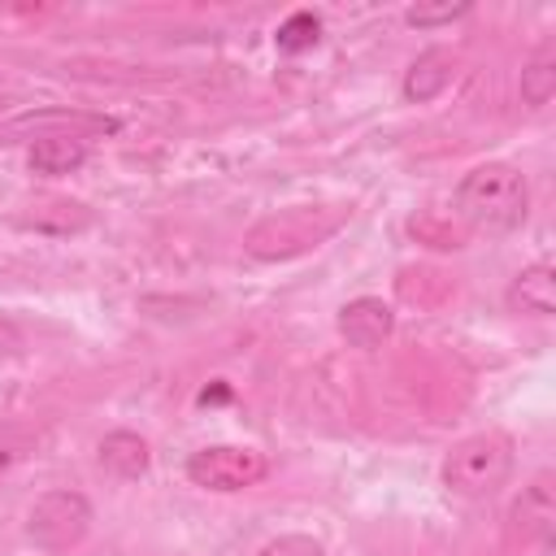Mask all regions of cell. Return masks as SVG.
Listing matches in <instances>:
<instances>
[{
	"label": "cell",
	"instance_id": "3957f363",
	"mask_svg": "<svg viewBox=\"0 0 556 556\" xmlns=\"http://www.w3.org/2000/svg\"><path fill=\"white\" fill-rule=\"evenodd\" d=\"M343 222V213H330L317 222V208H282L265 222H256L243 239L248 256L256 261H282V256H295V252H308L317 248L326 235H334Z\"/></svg>",
	"mask_w": 556,
	"mask_h": 556
},
{
	"label": "cell",
	"instance_id": "8fae6325",
	"mask_svg": "<svg viewBox=\"0 0 556 556\" xmlns=\"http://www.w3.org/2000/svg\"><path fill=\"white\" fill-rule=\"evenodd\" d=\"M100 465L113 473V478H143L148 465H152V452H148V439H139L135 430H109L100 439Z\"/></svg>",
	"mask_w": 556,
	"mask_h": 556
},
{
	"label": "cell",
	"instance_id": "8992f818",
	"mask_svg": "<svg viewBox=\"0 0 556 556\" xmlns=\"http://www.w3.org/2000/svg\"><path fill=\"white\" fill-rule=\"evenodd\" d=\"M556 526V500H552V473H534L530 486H521V495L508 508V530L517 543L526 547H543L552 539Z\"/></svg>",
	"mask_w": 556,
	"mask_h": 556
},
{
	"label": "cell",
	"instance_id": "ba28073f",
	"mask_svg": "<svg viewBox=\"0 0 556 556\" xmlns=\"http://www.w3.org/2000/svg\"><path fill=\"white\" fill-rule=\"evenodd\" d=\"M452 78H456V52H447V48H426V52H417L413 65L404 70L400 91H404L408 104H426V100L443 96V91L452 87Z\"/></svg>",
	"mask_w": 556,
	"mask_h": 556
},
{
	"label": "cell",
	"instance_id": "4fadbf2b",
	"mask_svg": "<svg viewBox=\"0 0 556 556\" xmlns=\"http://www.w3.org/2000/svg\"><path fill=\"white\" fill-rule=\"evenodd\" d=\"M321 39V17L317 13H308V9H300V13H291L282 26H278V35H274V43H278V52H308L313 43Z\"/></svg>",
	"mask_w": 556,
	"mask_h": 556
},
{
	"label": "cell",
	"instance_id": "5bb4252c",
	"mask_svg": "<svg viewBox=\"0 0 556 556\" xmlns=\"http://www.w3.org/2000/svg\"><path fill=\"white\" fill-rule=\"evenodd\" d=\"M460 17H469V4H413V9L404 13V22L417 26V30L447 26V22H460Z\"/></svg>",
	"mask_w": 556,
	"mask_h": 556
},
{
	"label": "cell",
	"instance_id": "6da1fadb",
	"mask_svg": "<svg viewBox=\"0 0 556 556\" xmlns=\"http://www.w3.org/2000/svg\"><path fill=\"white\" fill-rule=\"evenodd\" d=\"M530 213V187L508 161L473 165L456 182V217L482 235H508Z\"/></svg>",
	"mask_w": 556,
	"mask_h": 556
},
{
	"label": "cell",
	"instance_id": "30bf717a",
	"mask_svg": "<svg viewBox=\"0 0 556 556\" xmlns=\"http://www.w3.org/2000/svg\"><path fill=\"white\" fill-rule=\"evenodd\" d=\"M87 161V139L74 135V130H56V135H39L26 152V165L30 174H43V178H61V174H74L78 165Z\"/></svg>",
	"mask_w": 556,
	"mask_h": 556
},
{
	"label": "cell",
	"instance_id": "52a82bcc",
	"mask_svg": "<svg viewBox=\"0 0 556 556\" xmlns=\"http://www.w3.org/2000/svg\"><path fill=\"white\" fill-rule=\"evenodd\" d=\"M395 330V308L378 295H356L339 308V334L348 339V348L356 352H374L391 339Z\"/></svg>",
	"mask_w": 556,
	"mask_h": 556
},
{
	"label": "cell",
	"instance_id": "9c48e42d",
	"mask_svg": "<svg viewBox=\"0 0 556 556\" xmlns=\"http://www.w3.org/2000/svg\"><path fill=\"white\" fill-rule=\"evenodd\" d=\"M504 304H508L513 313H526V317H552V313H556V269H552V261L526 265V269L508 282Z\"/></svg>",
	"mask_w": 556,
	"mask_h": 556
},
{
	"label": "cell",
	"instance_id": "2e32d148",
	"mask_svg": "<svg viewBox=\"0 0 556 556\" xmlns=\"http://www.w3.org/2000/svg\"><path fill=\"white\" fill-rule=\"evenodd\" d=\"M22 348H26V334H22V326H17L13 317H4V313H0V361L17 356Z\"/></svg>",
	"mask_w": 556,
	"mask_h": 556
},
{
	"label": "cell",
	"instance_id": "5b68a950",
	"mask_svg": "<svg viewBox=\"0 0 556 556\" xmlns=\"http://www.w3.org/2000/svg\"><path fill=\"white\" fill-rule=\"evenodd\" d=\"M265 473H269V460L261 452L235 447V443H213V447H200L187 456V478L204 491H217V495L256 486Z\"/></svg>",
	"mask_w": 556,
	"mask_h": 556
},
{
	"label": "cell",
	"instance_id": "7c38bea8",
	"mask_svg": "<svg viewBox=\"0 0 556 556\" xmlns=\"http://www.w3.org/2000/svg\"><path fill=\"white\" fill-rule=\"evenodd\" d=\"M552 96H556V43L543 39L534 48V56L521 65V100L530 109H543Z\"/></svg>",
	"mask_w": 556,
	"mask_h": 556
},
{
	"label": "cell",
	"instance_id": "7a4b0ae2",
	"mask_svg": "<svg viewBox=\"0 0 556 556\" xmlns=\"http://www.w3.org/2000/svg\"><path fill=\"white\" fill-rule=\"evenodd\" d=\"M513 473V439L504 430H478L447 447L443 456V486L465 500L495 495Z\"/></svg>",
	"mask_w": 556,
	"mask_h": 556
},
{
	"label": "cell",
	"instance_id": "e0dca14e",
	"mask_svg": "<svg viewBox=\"0 0 556 556\" xmlns=\"http://www.w3.org/2000/svg\"><path fill=\"white\" fill-rule=\"evenodd\" d=\"M17 456H22V447H17L13 439H0V473H4V469H9Z\"/></svg>",
	"mask_w": 556,
	"mask_h": 556
},
{
	"label": "cell",
	"instance_id": "277c9868",
	"mask_svg": "<svg viewBox=\"0 0 556 556\" xmlns=\"http://www.w3.org/2000/svg\"><path fill=\"white\" fill-rule=\"evenodd\" d=\"M87 530H91V504L83 491L70 486L43 491L26 513V539L43 552H70L87 539Z\"/></svg>",
	"mask_w": 556,
	"mask_h": 556
},
{
	"label": "cell",
	"instance_id": "9a60e30c",
	"mask_svg": "<svg viewBox=\"0 0 556 556\" xmlns=\"http://www.w3.org/2000/svg\"><path fill=\"white\" fill-rule=\"evenodd\" d=\"M256 556H326V547H321L313 534H278V539H269Z\"/></svg>",
	"mask_w": 556,
	"mask_h": 556
}]
</instances>
